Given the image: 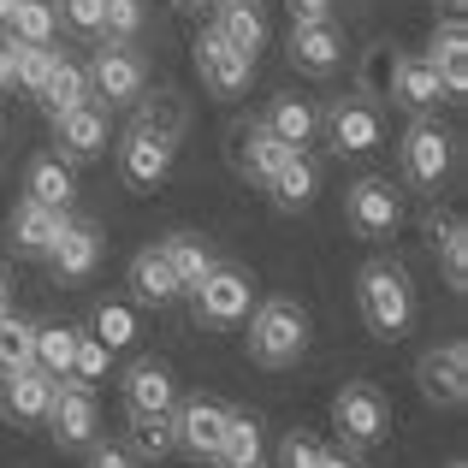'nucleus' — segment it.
I'll use <instances>...</instances> for the list:
<instances>
[{
    "label": "nucleus",
    "instance_id": "nucleus-34",
    "mask_svg": "<svg viewBox=\"0 0 468 468\" xmlns=\"http://www.w3.org/2000/svg\"><path fill=\"white\" fill-rule=\"evenodd\" d=\"M261 463V421L255 415H238L231 410L226 421V445H219V468H250Z\"/></svg>",
    "mask_w": 468,
    "mask_h": 468
},
{
    "label": "nucleus",
    "instance_id": "nucleus-2",
    "mask_svg": "<svg viewBox=\"0 0 468 468\" xmlns=\"http://www.w3.org/2000/svg\"><path fill=\"white\" fill-rule=\"evenodd\" d=\"M303 350H309V314H303V303L267 297L250 314V356L261 367H297Z\"/></svg>",
    "mask_w": 468,
    "mask_h": 468
},
{
    "label": "nucleus",
    "instance_id": "nucleus-31",
    "mask_svg": "<svg viewBox=\"0 0 468 468\" xmlns=\"http://www.w3.org/2000/svg\"><path fill=\"white\" fill-rule=\"evenodd\" d=\"M398 66H403V54L391 42L362 48V66H356V90H362V101H386L391 83H398Z\"/></svg>",
    "mask_w": 468,
    "mask_h": 468
},
{
    "label": "nucleus",
    "instance_id": "nucleus-5",
    "mask_svg": "<svg viewBox=\"0 0 468 468\" xmlns=\"http://www.w3.org/2000/svg\"><path fill=\"white\" fill-rule=\"evenodd\" d=\"M332 427H338V439L344 445H356V451H367V445H379L386 439V427H391V410H386V398H379L374 386H344L338 398H332Z\"/></svg>",
    "mask_w": 468,
    "mask_h": 468
},
{
    "label": "nucleus",
    "instance_id": "nucleus-27",
    "mask_svg": "<svg viewBox=\"0 0 468 468\" xmlns=\"http://www.w3.org/2000/svg\"><path fill=\"white\" fill-rule=\"evenodd\" d=\"M267 131H273L279 143H285V149H309L314 143V131H320V113L309 101H303V95H279L273 107H267V119H261Z\"/></svg>",
    "mask_w": 468,
    "mask_h": 468
},
{
    "label": "nucleus",
    "instance_id": "nucleus-7",
    "mask_svg": "<svg viewBox=\"0 0 468 468\" xmlns=\"http://www.w3.org/2000/svg\"><path fill=\"white\" fill-rule=\"evenodd\" d=\"M190 297H196V320H207V326H238V320H250L255 279L243 273V267H219L214 261V273H207Z\"/></svg>",
    "mask_w": 468,
    "mask_h": 468
},
{
    "label": "nucleus",
    "instance_id": "nucleus-3",
    "mask_svg": "<svg viewBox=\"0 0 468 468\" xmlns=\"http://www.w3.org/2000/svg\"><path fill=\"white\" fill-rule=\"evenodd\" d=\"M48 433H54L59 451H90L95 433H101V410H95V386L83 379H59L54 386V403H48Z\"/></svg>",
    "mask_w": 468,
    "mask_h": 468
},
{
    "label": "nucleus",
    "instance_id": "nucleus-26",
    "mask_svg": "<svg viewBox=\"0 0 468 468\" xmlns=\"http://www.w3.org/2000/svg\"><path fill=\"white\" fill-rule=\"evenodd\" d=\"M24 190H30V202H42V207H71V196H78L71 160H59V154H36V160H30V172H24Z\"/></svg>",
    "mask_w": 468,
    "mask_h": 468
},
{
    "label": "nucleus",
    "instance_id": "nucleus-9",
    "mask_svg": "<svg viewBox=\"0 0 468 468\" xmlns=\"http://www.w3.org/2000/svg\"><path fill=\"white\" fill-rule=\"evenodd\" d=\"M149 90V66L125 42H101L90 59V95H107V107H131Z\"/></svg>",
    "mask_w": 468,
    "mask_h": 468
},
{
    "label": "nucleus",
    "instance_id": "nucleus-36",
    "mask_svg": "<svg viewBox=\"0 0 468 468\" xmlns=\"http://www.w3.org/2000/svg\"><path fill=\"white\" fill-rule=\"evenodd\" d=\"M54 59H59V54H54L48 42H12V83H18V90H30V95H42Z\"/></svg>",
    "mask_w": 468,
    "mask_h": 468
},
{
    "label": "nucleus",
    "instance_id": "nucleus-13",
    "mask_svg": "<svg viewBox=\"0 0 468 468\" xmlns=\"http://www.w3.org/2000/svg\"><path fill=\"white\" fill-rule=\"evenodd\" d=\"M172 154H178V143H172V137L131 125V131H125V143H119V172H125L131 190H154V184L172 172Z\"/></svg>",
    "mask_w": 468,
    "mask_h": 468
},
{
    "label": "nucleus",
    "instance_id": "nucleus-41",
    "mask_svg": "<svg viewBox=\"0 0 468 468\" xmlns=\"http://www.w3.org/2000/svg\"><path fill=\"white\" fill-rule=\"evenodd\" d=\"M320 457H326V451H320V439L297 433V427L279 439V468H320Z\"/></svg>",
    "mask_w": 468,
    "mask_h": 468
},
{
    "label": "nucleus",
    "instance_id": "nucleus-17",
    "mask_svg": "<svg viewBox=\"0 0 468 468\" xmlns=\"http://www.w3.org/2000/svg\"><path fill=\"white\" fill-rule=\"evenodd\" d=\"M54 143H59V160H95L107 143V113L95 101L71 107V113H54Z\"/></svg>",
    "mask_w": 468,
    "mask_h": 468
},
{
    "label": "nucleus",
    "instance_id": "nucleus-43",
    "mask_svg": "<svg viewBox=\"0 0 468 468\" xmlns=\"http://www.w3.org/2000/svg\"><path fill=\"white\" fill-rule=\"evenodd\" d=\"M83 468H137V457H131L125 445H101V439H95L90 445V463Z\"/></svg>",
    "mask_w": 468,
    "mask_h": 468
},
{
    "label": "nucleus",
    "instance_id": "nucleus-48",
    "mask_svg": "<svg viewBox=\"0 0 468 468\" xmlns=\"http://www.w3.org/2000/svg\"><path fill=\"white\" fill-rule=\"evenodd\" d=\"M0 309H12V279H6V267H0Z\"/></svg>",
    "mask_w": 468,
    "mask_h": 468
},
{
    "label": "nucleus",
    "instance_id": "nucleus-44",
    "mask_svg": "<svg viewBox=\"0 0 468 468\" xmlns=\"http://www.w3.org/2000/svg\"><path fill=\"white\" fill-rule=\"evenodd\" d=\"M291 24H326L332 18V0H285Z\"/></svg>",
    "mask_w": 468,
    "mask_h": 468
},
{
    "label": "nucleus",
    "instance_id": "nucleus-39",
    "mask_svg": "<svg viewBox=\"0 0 468 468\" xmlns=\"http://www.w3.org/2000/svg\"><path fill=\"white\" fill-rule=\"evenodd\" d=\"M433 250H439V261H445V285L451 291H468V226H463V219L433 243Z\"/></svg>",
    "mask_w": 468,
    "mask_h": 468
},
{
    "label": "nucleus",
    "instance_id": "nucleus-21",
    "mask_svg": "<svg viewBox=\"0 0 468 468\" xmlns=\"http://www.w3.org/2000/svg\"><path fill=\"white\" fill-rule=\"evenodd\" d=\"M427 66H433L439 83H445V101H457V95L468 90V30H463V18H445V24L433 30Z\"/></svg>",
    "mask_w": 468,
    "mask_h": 468
},
{
    "label": "nucleus",
    "instance_id": "nucleus-38",
    "mask_svg": "<svg viewBox=\"0 0 468 468\" xmlns=\"http://www.w3.org/2000/svg\"><path fill=\"white\" fill-rule=\"evenodd\" d=\"M101 42H137L143 36V0H101Z\"/></svg>",
    "mask_w": 468,
    "mask_h": 468
},
{
    "label": "nucleus",
    "instance_id": "nucleus-24",
    "mask_svg": "<svg viewBox=\"0 0 468 468\" xmlns=\"http://www.w3.org/2000/svg\"><path fill=\"white\" fill-rule=\"evenodd\" d=\"M154 250H160V261L172 267L178 291H196L207 273H214V250H207V243L196 238V231H172V238H160Z\"/></svg>",
    "mask_w": 468,
    "mask_h": 468
},
{
    "label": "nucleus",
    "instance_id": "nucleus-12",
    "mask_svg": "<svg viewBox=\"0 0 468 468\" xmlns=\"http://www.w3.org/2000/svg\"><path fill=\"white\" fill-rule=\"evenodd\" d=\"M196 71H202V83L214 95H243V90H250V78H255V59L238 54V48L207 24V30L196 36Z\"/></svg>",
    "mask_w": 468,
    "mask_h": 468
},
{
    "label": "nucleus",
    "instance_id": "nucleus-46",
    "mask_svg": "<svg viewBox=\"0 0 468 468\" xmlns=\"http://www.w3.org/2000/svg\"><path fill=\"white\" fill-rule=\"evenodd\" d=\"M12 90V42H0V95Z\"/></svg>",
    "mask_w": 468,
    "mask_h": 468
},
{
    "label": "nucleus",
    "instance_id": "nucleus-25",
    "mask_svg": "<svg viewBox=\"0 0 468 468\" xmlns=\"http://www.w3.org/2000/svg\"><path fill=\"white\" fill-rule=\"evenodd\" d=\"M125 451L137 463H160L178 451V433H172V415H149V410H125Z\"/></svg>",
    "mask_w": 468,
    "mask_h": 468
},
{
    "label": "nucleus",
    "instance_id": "nucleus-18",
    "mask_svg": "<svg viewBox=\"0 0 468 468\" xmlns=\"http://www.w3.org/2000/svg\"><path fill=\"white\" fill-rule=\"evenodd\" d=\"M66 207H42V202H30L24 196L18 207H12V250L18 255H48L59 243V231H66Z\"/></svg>",
    "mask_w": 468,
    "mask_h": 468
},
{
    "label": "nucleus",
    "instance_id": "nucleus-35",
    "mask_svg": "<svg viewBox=\"0 0 468 468\" xmlns=\"http://www.w3.org/2000/svg\"><path fill=\"white\" fill-rule=\"evenodd\" d=\"M30 362H36V326L12 309H0V374H18Z\"/></svg>",
    "mask_w": 468,
    "mask_h": 468
},
{
    "label": "nucleus",
    "instance_id": "nucleus-28",
    "mask_svg": "<svg viewBox=\"0 0 468 468\" xmlns=\"http://www.w3.org/2000/svg\"><path fill=\"white\" fill-rule=\"evenodd\" d=\"M391 101H403L410 113H433V107L445 101V83H439V71L427 66V59H403L398 83H391Z\"/></svg>",
    "mask_w": 468,
    "mask_h": 468
},
{
    "label": "nucleus",
    "instance_id": "nucleus-32",
    "mask_svg": "<svg viewBox=\"0 0 468 468\" xmlns=\"http://www.w3.org/2000/svg\"><path fill=\"white\" fill-rule=\"evenodd\" d=\"M131 125L160 131V137H172V143H178V137H184V125H190V107H184V95H178V90L137 95V119H131Z\"/></svg>",
    "mask_w": 468,
    "mask_h": 468
},
{
    "label": "nucleus",
    "instance_id": "nucleus-6",
    "mask_svg": "<svg viewBox=\"0 0 468 468\" xmlns=\"http://www.w3.org/2000/svg\"><path fill=\"white\" fill-rule=\"evenodd\" d=\"M344 219H350L356 238L386 243L403 219V202H398V190H391V178H356L350 196H344Z\"/></svg>",
    "mask_w": 468,
    "mask_h": 468
},
{
    "label": "nucleus",
    "instance_id": "nucleus-16",
    "mask_svg": "<svg viewBox=\"0 0 468 468\" xmlns=\"http://www.w3.org/2000/svg\"><path fill=\"white\" fill-rule=\"evenodd\" d=\"M178 403V379H172L166 362L143 356V362L125 367V410H149V415H172Z\"/></svg>",
    "mask_w": 468,
    "mask_h": 468
},
{
    "label": "nucleus",
    "instance_id": "nucleus-4",
    "mask_svg": "<svg viewBox=\"0 0 468 468\" xmlns=\"http://www.w3.org/2000/svg\"><path fill=\"white\" fill-rule=\"evenodd\" d=\"M415 386H421V398L433 403V410H463V403H468V344L451 338V344L421 350V362H415Z\"/></svg>",
    "mask_w": 468,
    "mask_h": 468
},
{
    "label": "nucleus",
    "instance_id": "nucleus-22",
    "mask_svg": "<svg viewBox=\"0 0 468 468\" xmlns=\"http://www.w3.org/2000/svg\"><path fill=\"white\" fill-rule=\"evenodd\" d=\"M214 30L226 36L238 54L261 59V48H267V12L250 6V0H214Z\"/></svg>",
    "mask_w": 468,
    "mask_h": 468
},
{
    "label": "nucleus",
    "instance_id": "nucleus-50",
    "mask_svg": "<svg viewBox=\"0 0 468 468\" xmlns=\"http://www.w3.org/2000/svg\"><path fill=\"white\" fill-rule=\"evenodd\" d=\"M12 6H18V0H0V24H6V12H12Z\"/></svg>",
    "mask_w": 468,
    "mask_h": 468
},
{
    "label": "nucleus",
    "instance_id": "nucleus-45",
    "mask_svg": "<svg viewBox=\"0 0 468 468\" xmlns=\"http://www.w3.org/2000/svg\"><path fill=\"white\" fill-rule=\"evenodd\" d=\"M66 18L78 24V30H101V0H66Z\"/></svg>",
    "mask_w": 468,
    "mask_h": 468
},
{
    "label": "nucleus",
    "instance_id": "nucleus-30",
    "mask_svg": "<svg viewBox=\"0 0 468 468\" xmlns=\"http://www.w3.org/2000/svg\"><path fill=\"white\" fill-rule=\"evenodd\" d=\"M83 101H90V71L59 54L54 71H48V83H42V107L48 113H71V107H83Z\"/></svg>",
    "mask_w": 468,
    "mask_h": 468
},
{
    "label": "nucleus",
    "instance_id": "nucleus-52",
    "mask_svg": "<svg viewBox=\"0 0 468 468\" xmlns=\"http://www.w3.org/2000/svg\"><path fill=\"white\" fill-rule=\"evenodd\" d=\"M445 468H468V463H463V457H457V463H445Z\"/></svg>",
    "mask_w": 468,
    "mask_h": 468
},
{
    "label": "nucleus",
    "instance_id": "nucleus-51",
    "mask_svg": "<svg viewBox=\"0 0 468 468\" xmlns=\"http://www.w3.org/2000/svg\"><path fill=\"white\" fill-rule=\"evenodd\" d=\"M178 6H214V0H178Z\"/></svg>",
    "mask_w": 468,
    "mask_h": 468
},
{
    "label": "nucleus",
    "instance_id": "nucleus-23",
    "mask_svg": "<svg viewBox=\"0 0 468 468\" xmlns=\"http://www.w3.org/2000/svg\"><path fill=\"white\" fill-rule=\"evenodd\" d=\"M314 190H320V172H314V160L309 154H285L279 160V172L267 178V196H273V207L279 214H303V207L314 202Z\"/></svg>",
    "mask_w": 468,
    "mask_h": 468
},
{
    "label": "nucleus",
    "instance_id": "nucleus-14",
    "mask_svg": "<svg viewBox=\"0 0 468 468\" xmlns=\"http://www.w3.org/2000/svg\"><path fill=\"white\" fill-rule=\"evenodd\" d=\"M451 172V137L433 125V119H415L403 131V178L421 184V190H439Z\"/></svg>",
    "mask_w": 468,
    "mask_h": 468
},
{
    "label": "nucleus",
    "instance_id": "nucleus-29",
    "mask_svg": "<svg viewBox=\"0 0 468 468\" xmlns=\"http://www.w3.org/2000/svg\"><path fill=\"white\" fill-rule=\"evenodd\" d=\"M125 279H131V297H137V303H154V309H160V303H172V297H184L178 279H172V267L160 261V250H137Z\"/></svg>",
    "mask_w": 468,
    "mask_h": 468
},
{
    "label": "nucleus",
    "instance_id": "nucleus-53",
    "mask_svg": "<svg viewBox=\"0 0 468 468\" xmlns=\"http://www.w3.org/2000/svg\"><path fill=\"white\" fill-rule=\"evenodd\" d=\"M250 6H267V0H250Z\"/></svg>",
    "mask_w": 468,
    "mask_h": 468
},
{
    "label": "nucleus",
    "instance_id": "nucleus-8",
    "mask_svg": "<svg viewBox=\"0 0 468 468\" xmlns=\"http://www.w3.org/2000/svg\"><path fill=\"white\" fill-rule=\"evenodd\" d=\"M226 421L231 410L214 398H178L172 403V433H178V451H190L196 463H219V445H226Z\"/></svg>",
    "mask_w": 468,
    "mask_h": 468
},
{
    "label": "nucleus",
    "instance_id": "nucleus-49",
    "mask_svg": "<svg viewBox=\"0 0 468 468\" xmlns=\"http://www.w3.org/2000/svg\"><path fill=\"white\" fill-rule=\"evenodd\" d=\"M463 6H468V0H439V12H445V18H463Z\"/></svg>",
    "mask_w": 468,
    "mask_h": 468
},
{
    "label": "nucleus",
    "instance_id": "nucleus-37",
    "mask_svg": "<svg viewBox=\"0 0 468 468\" xmlns=\"http://www.w3.org/2000/svg\"><path fill=\"white\" fill-rule=\"evenodd\" d=\"M6 42H54V6L48 0H18L6 12Z\"/></svg>",
    "mask_w": 468,
    "mask_h": 468
},
{
    "label": "nucleus",
    "instance_id": "nucleus-40",
    "mask_svg": "<svg viewBox=\"0 0 468 468\" xmlns=\"http://www.w3.org/2000/svg\"><path fill=\"white\" fill-rule=\"evenodd\" d=\"M95 338H101L107 350H125V344L137 338V314H131L125 303H101V309H95Z\"/></svg>",
    "mask_w": 468,
    "mask_h": 468
},
{
    "label": "nucleus",
    "instance_id": "nucleus-11",
    "mask_svg": "<svg viewBox=\"0 0 468 468\" xmlns=\"http://www.w3.org/2000/svg\"><path fill=\"white\" fill-rule=\"evenodd\" d=\"M285 154H297V149H285V143H279L261 119H238V125L226 131V160H231V172H238V178L267 184Z\"/></svg>",
    "mask_w": 468,
    "mask_h": 468
},
{
    "label": "nucleus",
    "instance_id": "nucleus-19",
    "mask_svg": "<svg viewBox=\"0 0 468 468\" xmlns=\"http://www.w3.org/2000/svg\"><path fill=\"white\" fill-rule=\"evenodd\" d=\"M6 386H0V410L12 415V421H42L48 415V403H54V386L59 379L54 374H42V367H18V374H0Z\"/></svg>",
    "mask_w": 468,
    "mask_h": 468
},
{
    "label": "nucleus",
    "instance_id": "nucleus-42",
    "mask_svg": "<svg viewBox=\"0 0 468 468\" xmlns=\"http://www.w3.org/2000/svg\"><path fill=\"white\" fill-rule=\"evenodd\" d=\"M101 374H107V344H101V338H78V356H71V374H66V379L95 386Z\"/></svg>",
    "mask_w": 468,
    "mask_h": 468
},
{
    "label": "nucleus",
    "instance_id": "nucleus-1",
    "mask_svg": "<svg viewBox=\"0 0 468 468\" xmlns=\"http://www.w3.org/2000/svg\"><path fill=\"white\" fill-rule=\"evenodd\" d=\"M356 309H362L367 332L374 338H403L415 320V291H410V273L398 261H367L362 279H356Z\"/></svg>",
    "mask_w": 468,
    "mask_h": 468
},
{
    "label": "nucleus",
    "instance_id": "nucleus-54",
    "mask_svg": "<svg viewBox=\"0 0 468 468\" xmlns=\"http://www.w3.org/2000/svg\"><path fill=\"white\" fill-rule=\"evenodd\" d=\"M250 468H261V463H250Z\"/></svg>",
    "mask_w": 468,
    "mask_h": 468
},
{
    "label": "nucleus",
    "instance_id": "nucleus-20",
    "mask_svg": "<svg viewBox=\"0 0 468 468\" xmlns=\"http://www.w3.org/2000/svg\"><path fill=\"white\" fill-rule=\"evenodd\" d=\"M344 59V42L332 24H291V66L303 78H332Z\"/></svg>",
    "mask_w": 468,
    "mask_h": 468
},
{
    "label": "nucleus",
    "instance_id": "nucleus-10",
    "mask_svg": "<svg viewBox=\"0 0 468 468\" xmlns=\"http://www.w3.org/2000/svg\"><path fill=\"white\" fill-rule=\"evenodd\" d=\"M320 131H326L332 154H367V149H379V137H386L379 107L374 101H356V95H338V101L320 113Z\"/></svg>",
    "mask_w": 468,
    "mask_h": 468
},
{
    "label": "nucleus",
    "instance_id": "nucleus-33",
    "mask_svg": "<svg viewBox=\"0 0 468 468\" xmlns=\"http://www.w3.org/2000/svg\"><path fill=\"white\" fill-rule=\"evenodd\" d=\"M78 338H83L78 326H36V367L54 374V379H66L71 356H78Z\"/></svg>",
    "mask_w": 468,
    "mask_h": 468
},
{
    "label": "nucleus",
    "instance_id": "nucleus-47",
    "mask_svg": "<svg viewBox=\"0 0 468 468\" xmlns=\"http://www.w3.org/2000/svg\"><path fill=\"white\" fill-rule=\"evenodd\" d=\"M320 468H362V463L344 457V451H326V457H320Z\"/></svg>",
    "mask_w": 468,
    "mask_h": 468
},
{
    "label": "nucleus",
    "instance_id": "nucleus-15",
    "mask_svg": "<svg viewBox=\"0 0 468 468\" xmlns=\"http://www.w3.org/2000/svg\"><path fill=\"white\" fill-rule=\"evenodd\" d=\"M48 267H54L59 285H83V279L101 267V226H95V219H66L59 243L48 250Z\"/></svg>",
    "mask_w": 468,
    "mask_h": 468
}]
</instances>
